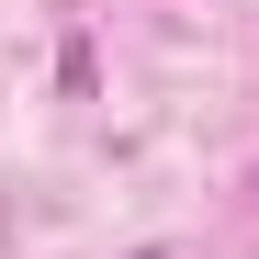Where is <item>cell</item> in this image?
Returning <instances> with one entry per match:
<instances>
[{
    "mask_svg": "<svg viewBox=\"0 0 259 259\" xmlns=\"http://www.w3.org/2000/svg\"><path fill=\"white\" fill-rule=\"evenodd\" d=\"M57 91H68V102H102V57H91V34H68V46H57Z\"/></svg>",
    "mask_w": 259,
    "mask_h": 259,
    "instance_id": "6da1fadb",
    "label": "cell"
},
{
    "mask_svg": "<svg viewBox=\"0 0 259 259\" xmlns=\"http://www.w3.org/2000/svg\"><path fill=\"white\" fill-rule=\"evenodd\" d=\"M124 259H169V248H124Z\"/></svg>",
    "mask_w": 259,
    "mask_h": 259,
    "instance_id": "7a4b0ae2",
    "label": "cell"
}]
</instances>
